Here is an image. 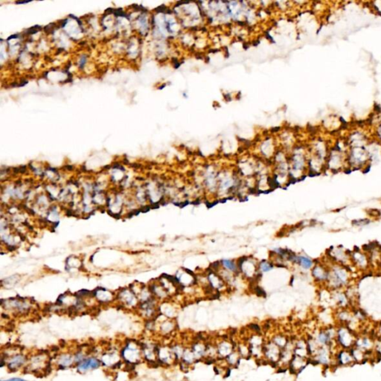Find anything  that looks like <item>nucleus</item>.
<instances>
[{"label": "nucleus", "instance_id": "f257e3e1", "mask_svg": "<svg viewBox=\"0 0 381 381\" xmlns=\"http://www.w3.org/2000/svg\"><path fill=\"white\" fill-rule=\"evenodd\" d=\"M356 338L357 335L348 325H341L336 329V343L340 349H351L354 347Z\"/></svg>", "mask_w": 381, "mask_h": 381}, {"label": "nucleus", "instance_id": "f03ea898", "mask_svg": "<svg viewBox=\"0 0 381 381\" xmlns=\"http://www.w3.org/2000/svg\"><path fill=\"white\" fill-rule=\"evenodd\" d=\"M334 363L339 366H350L355 364L350 350L339 349L334 355Z\"/></svg>", "mask_w": 381, "mask_h": 381}, {"label": "nucleus", "instance_id": "7ed1b4c3", "mask_svg": "<svg viewBox=\"0 0 381 381\" xmlns=\"http://www.w3.org/2000/svg\"><path fill=\"white\" fill-rule=\"evenodd\" d=\"M101 360L98 359L95 356L85 357L81 362L76 364L77 370L79 372L84 373L89 370L97 369L101 365Z\"/></svg>", "mask_w": 381, "mask_h": 381}, {"label": "nucleus", "instance_id": "20e7f679", "mask_svg": "<svg viewBox=\"0 0 381 381\" xmlns=\"http://www.w3.org/2000/svg\"><path fill=\"white\" fill-rule=\"evenodd\" d=\"M374 339H373L369 336H357L354 346L363 350V351L368 354L369 351H372L374 349Z\"/></svg>", "mask_w": 381, "mask_h": 381}, {"label": "nucleus", "instance_id": "39448f33", "mask_svg": "<svg viewBox=\"0 0 381 381\" xmlns=\"http://www.w3.org/2000/svg\"><path fill=\"white\" fill-rule=\"evenodd\" d=\"M9 361L7 362V368L11 372H15L21 368L27 361V357L23 354H16L8 358Z\"/></svg>", "mask_w": 381, "mask_h": 381}, {"label": "nucleus", "instance_id": "423d86ee", "mask_svg": "<svg viewBox=\"0 0 381 381\" xmlns=\"http://www.w3.org/2000/svg\"><path fill=\"white\" fill-rule=\"evenodd\" d=\"M58 369L64 370L67 367L71 366V364L75 363L74 356L69 354H63L58 357Z\"/></svg>", "mask_w": 381, "mask_h": 381}, {"label": "nucleus", "instance_id": "0eeeda50", "mask_svg": "<svg viewBox=\"0 0 381 381\" xmlns=\"http://www.w3.org/2000/svg\"><path fill=\"white\" fill-rule=\"evenodd\" d=\"M350 351L351 353L352 356H353L354 360L356 363H363V362H365V359H366L367 353H365L363 350L360 349V348L354 346L350 350Z\"/></svg>", "mask_w": 381, "mask_h": 381}, {"label": "nucleus", "instance_id": "6e6552de", "mask_svg": "<svg viewBox=\"0 0 381 381\" xmlns=\"http://www.w3.org/2000/svg\"><path fill=\"white\" fill-rule=\"evenodd\" d=\"M299 261L300 264L301 265V267H303L305 269L310 268L311 266H312V261H311V260L306 257H300L299 258Z\"/></svg>", "mask_w": 381, "mask_h": 381}, {"label": "nucleus", "instance_id": "1a4fd4ad", "mask_svg": "<svg viewBox=\"0 0 381 381\" xmlns=\"http://www.w3.org/2000/svg\"><path fill=\"white\" fill-rule=\"evenodd\" d=\"M223 266L226 269H227L228 270L230 271H235L236 269V266H235V263L232 261H230V260H223Z\"/></svg>", "mask_w": 381, "mask_h": 381}, {"label": "nucleus", "instance_id": "9d476101", "mask_svg": "<svg viewBox=\"0 0 381 381\" xmlns=\"http://www.w3.org/2000/svg\"><path fill=\"white\" fill-rule=\"evenodd\" d=\"M271 267H271V265L267 263V262H265V263L262 264L261 265V269L263 271H264V272H267V271L269 270V269H271Z\"/></svg>", "mask_w": 381, "mask_h": 381}, {"label": "nucleus", "instance_id": "9b49d317", "mask_svg": "<svg viewBox=\"0 0 381 381\" xmlns=\"http://www.w3.org/2000/svg\"><path fill=\"white\" fill-rule=\"evenodd\" d=\"M1 381H27L26 380H24V379L20 378H13L11 379H8V380H1Z\"/></svg>", "mask_w": 381, "mask_h": 381}]
</instances>
